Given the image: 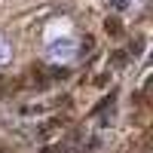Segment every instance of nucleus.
Segmentation results:
<instances>
[{
  "label": "nucleus",
  "mask_w": 153,
  "mask_h": 153,
  "mask_svg": "<svg viewBox=\"0 0 153 153\" xmlns=\"http://www.w3.org/2000/svg\"><path fill=\"white\" fill-rule=\"evenodd\" d=\"M104 31H107L110 37H120V34H123V22H120L117 16H110V19L104 22Z\"/></svg>",
  "instance_id": "f257e3e1"
},
{
  "label": "nucleus",
  "mask_w": 153,
  "mask_h": 153,
  "mask_svg": "<svg viewBox=\"0 0 153 153\" xmlns=\"http://www.w3.org/2000/svg\"><path fill=\"white\" fill-rule=\"evenodd\" d=\"M129 65V52L126 49H117V52L110 55V68H126Z\"/></svg>",
  "instance_id": "f03ea898"
},
{
  "label": "nucleus",
  "mask_w": 153,
  "mask_h": 153,
  "mask_svg": "<svg viewBox=\"0 0 153 153\" xmlns=\"http://www.w3.org/2000/svg\"><path fill=\"white\" fill-rule=\"evenodd\" d=\"M40 153H55V150H52V147H43V150H40Z\"/></svg>",
  "instance_id": "7ed1b4c3"
},
{
  "label": "nucleus",
  "mask_w": 153,
  "mask_h": 153,
  "mask_svg": "<svg viewBox=\"0 0 153 153\" xmlns=\"http://www.w3.org/2000/svg\"><path fill=\"white\" fill-rule=\"evenodd\" d=\"M147 89H150V92H153V76H150V80H147Z\"/></svg>",
  "instance_id": "20e7f679"
}]
</instances>
